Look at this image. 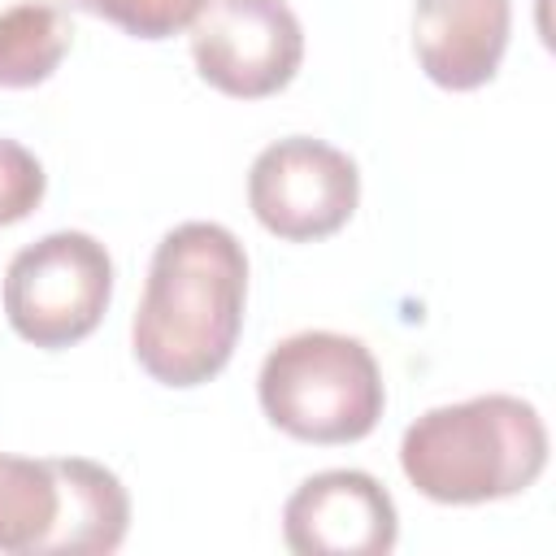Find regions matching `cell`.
<instances>
[{
    "mask_svg": "<svg viewBox=\"0 0 556 556\" xmlns=\"http://www.w3.org/2000/svg\"><path fill=\"white\" fill-rule=\"evenodd\" d=\"M547 465V426L521 395H473L421 413L400 439L404 478L434 504L521 495Z\"/></svg>",
    "mask_w": 556,
    "mask_h": 556,
    "instance_id": "2",
    "label": "cell"
},
{
    "mask_svg": "<svg viewBox=\"0 0 556 556\" xmlns=\"http://www.w3.org/2000/svg\"><path fill=\"white\" fill-rule=\"evenodd\" d=\"M113 300V256L83 230H52L26 243L4 269V317L35 348L87 339Z\"/></svg>",
    "mask_w": 556,
    "mask_h": 556,
    "instance_id": "5",
    "label": "cell"
},
{
    "mask_svg": "<svg viewBox=\"0 0 556 556\" xmlns=\"http://www.w3.org/2000/svg\"><path fill=\"white\" fill-rule=\"evenodd\" d=\"M187 30L200 78L235 100L282 91L304 61V30L287 0H204Z\"/></svg>",
    "mask_w": 556,
    "mask_h": 556,
    "instance_id": "7",
    "label": "cell"
},
{
    "mask_svg": "<svg viewBox=\"0 0 556 556\" xmlns=\"http://www.w3.org/2000/svg\"><path fill=\"white\" fill-rule=\"evenodd\" d=\"M256 395L265 417L300 443H356L387 408L374 352L339 330H300L274 343Z\"/></svg>",
    "mask_w": 556,
    "mask_h": 556,
    "instance_id": "4",
    "label": "cell"
},
{
    "mask_svg": "<svg viewBox=\"0 0 556 556\" xmlns=\"http://www.w3.org/2000/svg\"><path fill=\"white\" fill-rule=\"evenodd\" d=\"M130 530L122 478L83 456L0 452V552L9 556H109Z\"/></svg>",
    "mask_w": 556,
    "mask_h": 556,
    "instance_id": "3",
    "label": "cell"
},
{
    "mask_svg": "<svg viewBox=\"0 0 556 556\" xmlns=\"http://www.w3.org/2000/svg\"><path fill=\"white\" fill-rule=\"evenodd\" d=\"M43 191H48V178H43V165L35 161V152H26L17 139L0 135V226L30 217L39 208Z\"/></svg>",
    "mask_w": 556,
    "mask_h": 556,
    "instance_id": "12",
    "label": "cell"
},
{
    "mask_svg": "<svg viewBox=\"0 0 556 556\" xmlns=\"http://www.w3.org/2000/svg\"><path fill=\"white\" fill-rule=\"evenodd\" d=\"M282 539L295 556H387L400 513L374 473L321 469L282 504Z\"/></svg>",
    "mask_w": 556,
    "mask_h": 556,
    "instance_id": "8",
    "label": "cell"
},
{
    "mask_svg": "<svg viewBox=\"0 0 556 556\" xmlns=\"http://www.w3.org/2000/svg\"><path fill=\"white\" fill-rule=\"evenodd\" d=\"M200 4L204 0H70V9L104 17L135 39H169V35L187 30L195 22Z\"/></svg>",
    "mask_w": 556,
    "mask_h": 556,
    "instance_id": "11",
    "label": "cell"
},
{
    "mask_svg": "<svg viewBox=\"0 0 556 556\" xmlns=\"http://www.w3.org/2000/svg\"><path fill=\"white\" fill-rule=\"evenodd\" d=\"M356 161L343 148L313 135H287L261 148L248 169V204L256 222L287 243L334 235L356 213Z\"/></svg>",
    "mask_w": 556,
    "mask_h": 556,
    "instance_id": "6",
    "label": "cell"
},
{
    "mask_svg": "<svg viewBox=\"0 0 556 556\" xmlns=\"http://www.w3.org/2000/svg\"><path fill=\"white\" fill-rule=\"evenodd\" d=\"M513 30L508 0H417L413 52L430 83L473 91L495 78Z\"/></svg>",
    "mask_w": 556,
    "mask_h": 556,
    "instance_id": "9",
    "label": "cell"
},
{
    "mask_svg": "<svg viewBox=\"0 0 556 556\" xmlns=\"http://www.w3.org/2000/svg\"><path fill=\"white\" fill-rule=\"evenodd\" d=\"M248 304V252L217 222L174 226L148 265L130 348L161 387H200L226 369Z\"/></svg>",
    "mask_w": 556,
    "mask_h": 556,
    "instance_id": "1",
    "label": "cell"
},
{
    "mask_svg": "<svg viewBox=\"0 0 556 556\" xmlns=\"http://www.w3.org/2000/svg\"><path fill=\"white\" fill-rule=\"evenodd\" d=\"M74 43L65 9L48 0H22L0 13V87H39L56 74Z\"/></svg>",
    "mask_w": 556,
    "mask_h": 556,
    "instance_id": "10",
    "label": "cell"
}]
</instances>
